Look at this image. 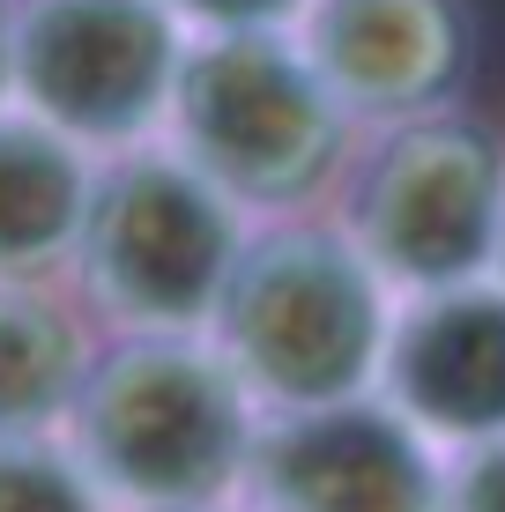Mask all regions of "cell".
Masks as SVG:
<instances>
[{
    "instance_id": "cell-1",
    "label": "cell",
    "mask_w": 505,
    "mask_h": 512,
    "mask_svg": "<svg viewBox=\"0 0 505 512\" xmlns=\"http://www.w3.org/2000/svg\"><path fill=\"white\" fill-rule=\"evenodd\" d=\"M394 305L402 297L342 223L268 216L253 223L246 253L223 282L208 342L223 349V364L238 372L260 416L335 409V401L379 394Z\"/></svg>"
},
{
    "instance_id": "cell-2",
    "label": "cell",
    "mask_w": 505,
    "mask_h": 512,
    "mask_svg": "<svg viewBox=\"0 0 505 512\" xmlns=\"http://www.w3.org/2000/svg\"><path fill=\"white\" fill-rule=\"evenodd\" d=\"M260 409L208 334H112L67 409V446L119 512L238 505Z\"/></svg>"
},
{
    "instance_id": "cell-3",
    "label": "cell",
    "mask_w": 505,
    "mask_h": 512,
    "mask_svg": "<svg viewBox=\"0 0 505 512\" xmlns=\"http://www.w3.org/2000/svg\"><path fill=\"white\" fill-rule=\"evenodd\" d=\"M357 119L327 97L298 30L194 38L179 60L164 141L231 193L253 223L305 216L350 164Z\"/></svg>"
},
{
    "instance_id": "cell-4",
    "label": "cell",
    "mask_w": 505,
    "mask_h": 512,
    "mask_svg": "<svg viewBox=\"0 0 505 512\" xmlns=\"http://www.w3.org/2000/svg\"><path fill=\"white\" fill-rule=\"evenodd\" d=\"M246 238V208L216 179H201L171 141H149L104 156L67 275L112 334H208Z\"/></svg>"
},
{
    "instance_id": "cell-5",
    "label": "cell",
    "mask_w": 505,
    "mask_h": 512,
    "mask_svg": "<svg viewBox=\"0 0 505 512\" xmlns=\"http://www.w3.org/2000/svg\"><path fill=\"white\" fill-rule=\"evenodd\" d=\"M342 231L357 253L387 275L394 297L454 290V282L498 275V238H505V141L468 112H424L372 127Z\"/></svg>"
},
{
    "instance_id": "cell-6",
    "label": "cell",
    "mask_w": 505,
    "mask_h": 512,
    "mask_svg": "<svg viewBox=\"0 0 505 512\" xmlns=\"http://www.w3.org/2000/svg\"><path fill=\"white\" fill-rule=\"evenodd\" d=\"M194 30L164 0H15V104L97 156L164 141Z\"/></svg>"
},
{
    "instance_id": "cell-7",
    "label": "cell",
    "mask_w": 505,
    "mask_h": 512,
    "mask_svg": "<svg viewBox=\"0 0 505 512\" xmlns=\"http://www.w3.org/2000/svg\"><path fill=\"white\" fill-rule=\"evenodd\" d=\"M246 512H446V453L379 394L260 416Z\"/></svg>"
},
{
    "instance_id": "cell-8",
    "label": "cell",
    "mask_w": 505,
    "mask_h": 512,
    "mask_svg": "<svg viewBox=\"0 0 505 512\" xmlns=\"http://www.w3.org/2000/svg\"><path fill=\"white\" fill-rule=\"evenodd\" d=\"M298 45L357 127L446 112L476 52L461 0H312Z\"/></svg>"
},
{
    "instance_id": "cell-9",
    "label": "cell",
    "mask_w": 505,
    "mask_h": 512,
    "mask_svg": "<svg viewBox=\"0 0 505 512\" xmlns=\"http://www.w3.org/2000/svg\"><path fill=\"white\" fill-rule=\"evenodd\" d=\"M379 401L402 409L439 453L505 431V282H454L394 305Z\"/></svg>"
},
{
    "instance_id": "cell-10",
    "label": "cell",
    "mask_w": 505,
    "mask_h": 512,
    "mask_svg": "<svg viewBox=\"0 0 505 512\" xmlns=\"http://www.w3.org/2000/svg\"><path fill=\"white\" fill-rule=\"evenodd\" d=\"M97 171L104 156L75 134L30 119L23 104L0 112V282H52L75 268Z\"/></svg>"
},
{
    "instance_id": "cell-11",
    "label": "cell",
    "mask_w": 505,
    "mask_h": 512,
    "mask_svg": "<svg viewBox=\"0 0 505 512\" xmlns=\"http://www.w3.org/2000/svg\"><path fill=\"white\" fill-rule=\"evenodd\" d=\"M97 334L52 282H0V438L67 431Z\"/></svg>"
},
{
    "instance_id": "cell-12",
    "label": "cell",
    "mask_w": 505,
    "mask_h": 512,
    "mask_svg": "<svg viewBox=\"0 0 505 512\" xmlns=\"http://www.w3.org/2000/svg\"><path fill=\"white\" fill-rule=\"evenodd\" d=\"M0 512H119V505L97 490L67 431H52V438H0Z\"/></svg>"
},
{
    "instance_id": "cell-13",
    "label": "cell",
    "mask_w": 505,
    "mask_h": 512,
    "mask_svg": "<svg viewBox=\"0 0 505 512\" xmlns=\"http://www.w3.org/2000/svg\"><path fill=\"white\" fill-rule=\"evenodd\" d=\"M194 38H231V30H298L312 0H164Z\"/></svg>"
},
{
    "instance_id": "cell-14",
    "label": "cell",
    "mask_w": 505,
    "mask_h": 512,
    "mask_svg": "<svg viewBox=\"0 0 505 512\" xmlns=\"http://www.w3.org/2000/svg\"><path fill=\"white\" fill-rule=\"evenodd\" d=\"M446 512H505V431L446 453Z\"/></svg>"
},
{
    "instance_id": "cell-15",
    "label": "cell",
    "mask_w": 505,
    "mask_h": 512,
    "mask_svg": "<svg viewBox=\"0 0 505 512\" xmlns=\"http://www.w3.org/2000/svg\"><path fill=\"white\" fill-rule=\"evenodd\" d=\"M15 104V0H0V112Z\"/></svg>"
},
{
    "instance_id": "cell-16",
    "label": "cell",
    "mask_w": 505,
    "mask_h": 512,
    "mask_svg": "<svg viewBox=\"0 0 505 512\" xmlns=\"http://www.w3.org/2000/svg\"><path fill=\"white\" fill-rule=\"evenodd\" d=\"M201 512H246V505H201Z\"/></svg>"
},
{
    "instance_id": "cell-17",
    "label": "cell",
    "mask_w": 505,
    "mask_h": 512,
    "mask_svg": "<svg viewBox=\"0 0 505 512\" xmlns=\"http://www.w3.org/2000/svg\"><path fill=\"white\" fill-rule=\"evenodd\" d=\"M498 282H505V238H498Z\"/></svg>"
}]
</instances>
